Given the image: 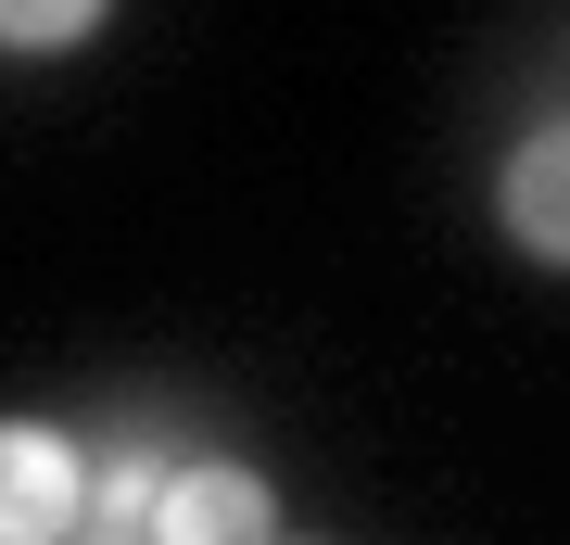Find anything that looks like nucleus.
Returning a JSON list of instances; mask_svg holds the SVG:
<instances>
[{"label":"nucleus","mask_w":570,"mask_h":545,"mask_svg":"<svg viewBox=\"0 0 570 545\" xmlns=\"http://www.w3.org/2000/svg\"><path fill=\"white\" fill-rule=\"evenodd\" d=\"M140 545H279V495H266V469H242V457H178L153 483Z\"/></svg>","instance_id":"1"},{"label":"nucleus","mask_w":570,"mask_h":545,"mask_svg":"<svg viewBox=\"0 0 570 545\" xmlns=\"http://www.w3.org/2000/svg\"><path fill=\"white\" fill-rule=\"evenodd\" d=\"M89 495V457L51 419H0V545H63Z\"/></svg>","instance_id":"2"},{"label":"nucleus","mask_w":570,"mask_h":545,"mask_svg":"<svg viewBox=\"0 0 570 545\" xmlns=\"http://www.w3.org/2000/svg\"><path fill=\"white\" fill-rule=\"evenodd\" d=\"M494 203H508V242H520V266H570V127L558 115H532L520 127V153H508V178H494Z\"/></svg>","instance_id":"3"},{"label":"nucleus","mask_w":570,"mask_h":545,"mask_svg":"<svg viewBox=\"0 0 570 545\" xmlns=\"http://www.w3.org/2000/svg\"><path fill=\"white\" fill-rule=\"evenodd\" d=\"M115 0H0V51H77Z\"/></svg>","instance_id":"4"}]
</instances>
